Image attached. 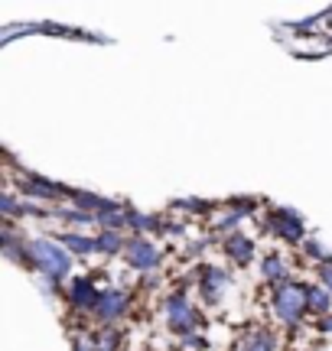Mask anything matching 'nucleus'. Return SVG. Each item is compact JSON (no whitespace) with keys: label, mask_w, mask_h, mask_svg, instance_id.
I'll return each mask as SVG.
<instances>
[{"label":"nucleus","mask_w":332,"mask_h":351,"mask_svg":"<svg viewBox=\"0 0 332 351\" xmlns=\"http://www.w3.org/2000/svg\"><path fill=\"white\" fill-rule=\"evenodd\" d=\"M128 261L134 263V267H154L156 251L150 247V244H143V241H134V244L128 247Z\"/></svg>","instance_id":"7ed1b4c3"},{"label":"nucleus","mask_w":332,"mask_h":351,"mask_svg":"<svg viewBox=\"0 0 332 351\" xmlns=\"http://www.w3.org/2000/svg\"><path fill=\"white\" fill-rule=\"evenodd\" d=\"M277 309H281L283 319L294 322L296 315H300V309H303V293H300L296 287H287L281 296H277Z\"/></svg>","instance_id":"f03ea898"},{"label":"nucleus","mask_w":332,"mask_h":351,"mask_svg":"<svg viewBox=\"0 0 332 351\" xmlns=\"http://www.w3.org/2000/svg\"><path fill=\"white\" fill-rule=\"evenodd\" d=\"M33 254H39V261L46 263V270H49L52 276H59L69 270V257H65L62 251H56V247H49L46 241H39V244H33Z\"/></svg>","instance_id":"f257e3e1"}]
</instances>
